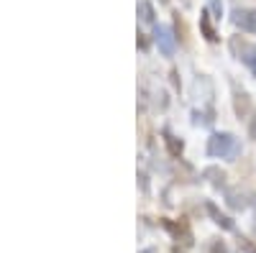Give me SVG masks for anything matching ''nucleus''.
I'll return each instance as SVG.
<instances>
[{
  "mask_svg": "<svg viewBox=\"0 0 256 253\" xmlns=\"http://www.w3.org/2000/svg\"><path fill=\"white\" fill-rule=\"evenodd\" d=\"M208 213L212 215V220H216V223H218L220 228H226V230H233V223H230V220H228L226 215H220V213H218V210L212 207V205H208Z\"/></svg>",
  "mask_w": 256,
  "mask_h": 253,
  "instance_id": "obj_6",
  "label": "nucleus"
},
{
  "mask_svg": "<svg viewBox=\"0 0 256 253\" xmlns=\"http://www.w3.org/2000/svg\"><path fill=\"white\" fill-rule=\"evenodd\" d=\"M138 20L141 23H154V5L148 0H138Z\"/></svg>",
  "mask_w": 256,
  "mask_h": 253,
  "instance_id": "obj_5",
  "label": "nucleus"
},
{
  "mask_svg": "<svg viewBox=\"0 0 256 253\" xmlns=\"http://www.w3.org/2000/svg\"><path fill=\"white\" fill-rule=\"evenodd\" d=\"M200 26H202V31H205V38L208 41H216L218 36H216V31H212V26H210V20H208V13L200 18Z\"/></svg>",
  "mask_w": 256,
  "mask_h": 253,
  "instance_id": "obj_7",
  "label": "nucleus"
},
{
  "mask_svg": "<svg viewBox=\"0 0 256 253\" xmlns=\"http://www.w3.org/2000/svg\"><path fill=\"white\" fill-rule=\"evenodd\" d=\"M228 205H230V207H236V210H244V207H246L244 197L238 200V192H228Z\"/></svg>",
  "mask_w": 256,
  "mask_h": 253,
  "instance_id": "obj_8",
  "label": "nucleus"
},
{
  "mask_svg": "<svg viewBox=\"0 0 256 253\" xmlns=\"http://www.w3.org/2000/svg\"><path fill=\"white\" fill-rule=\"evenodd\" d=\"M156 46L164 56H174L177 51V38L172 33V28H166V26H159L156 28Z\"/></svg>",
  "mask_w": 256,
  "mask_h": 253,
  "instance_id": "obj_3",
  "label": "nucleus"
},
{
  "mask_svg": "<svg viewBox=\"0 0 256 253\" xmlns=\"http://www.w3.org/2000/svg\"><path fill=\"white\" fill-rule=\"evenodd\" d=\"M210 10L216 13V18H220L223 15V3H220V0H210Z\"/></svg>",
  "mask_w": 256,
  "mask_h": 253,
  "instance_id": "obj_9",
  "label": "nucleus"
},
{
  "mask_svg": "<svg viewBox=\"0 0 256 253\" xmlns=\"http://www.w3.org/2000/svg\"><path fill=\"white\" fill-rule=\"evenodd\" d=\"M251 136H254V138H256V123H254V125H251Z\"/></svg>",
  "mask_w": 256,
  "mask_h": 253,
  "instance_id": "obj_10",
  "label": "nucleus"
},
{
  "mask_svg": "<svg viewBox=\"0 0 256 253\" xmlns=\"http://www.w3.org/2000/svg\"><path fill=\"white\" fill-rule=\"evenodd\" d=\"M228 46H230L233 56H236L241 64H246L251 74H256V44H251V41H246L241 36H233Z\"/></svg>",
  "mask_w": 256,
  "mask_h": 253,
  "instance_id": "obj_2",
  "label": "nucleus"
},
{
  "mask_svg": "<svg viewBox=\"0 0 256 253\" xmlns=\"http://www.w3.org/2000/svg\"><path fill=\"white\" fill-rule=\"evenodd\" d=\"M238 151H241V146L233 133H212L208 138V154L212 159H236Z\"/></svg>",
  "mask_w": 256,
  "mask_h": 253,
  "instance_id": "obj_1",
  "label": "nucleus"
},
{
  "mask_svg": "<svg viewBox=\"0 0 256 253\" xmlns=\"http://www.w3.org/2000/svg\"><path fill=\"white\" fill-rule=\"evenodd\" d=\"M162 3H166V0H162Z\"/></svg>",
  "mask_w": 256,
  "mask_h": 253,
  "instance_id": "obj_11",
  "label": "nucleus"
},
{
  "mask_svg": "<svg viewBox=\"0 0 256 253\" xmlns=\"http://www.w3.org/2000/svg\"><path fill=\"white\" fill-rule=\"evenodd\" d=\"M233 23L244 31H256V10H248V8L233 10Z\"/></svg>",
  "mask_w": 256,
  "mask_h": 253,
  "instance_id": "obj_4",
  "label": "nucleus"
}]
</instances>
